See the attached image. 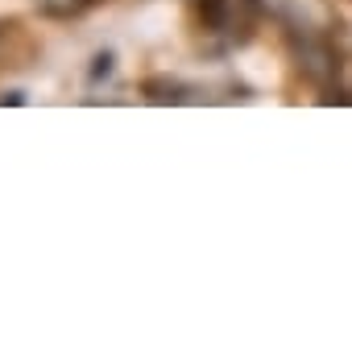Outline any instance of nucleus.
Wrapping results in <instances>:
<instances>
[{"label":"nucleus","mask_w":352,"mask_h":352,"mask_svg":"<svg viewBox=\"0 0 352 352\" xmlns=\"http://www.w3.org/2000/svg\"><path fill=\"white\" fill-rule=\"evenodd\" d=\"M199 17L212 34H224L232 42H245L249 30H253V17H257V5L253 0H204L199 5Z\"/></svg>","instance_id":"nucleus-1"},{"label":"nucleus","mask_w":352,"mask_h":352,"mask_svg":"<svg viewBox=\"0 0 352 352\" xmlns=\"http://www.w3.org/2000/svg\"><path fill=\"white\" fill-rule=\"evenodd\" d=\"M108 71H112V54H100L96 67H91V79H100V75H108Z\"/></svg>","instance_id":"nucleus-2"}]
</instances>
